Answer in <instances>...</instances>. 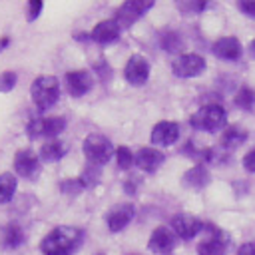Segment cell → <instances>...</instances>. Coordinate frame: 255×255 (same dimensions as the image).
<instances>
[{
	"label": "cell",
	"instance_id": "1",
	"mask_svg": "<svg viewBox=\"0 0 255 255\" xmlns=\"http://www.w3.org/2000/svg\"><path fill=\"white\" fill-rule=\"evenodd\" d=\"M84 233L78 227L62 225L52 229L40 243V249L44 255H72L80 243H82Z\"/></svg>",
	"mask_w": 255,
	"mask_h": 255
},
{
	"label": "cell",
	"instance_id": "2",
	"mask_svg": "<svg viewBox=\"0 0 255 255\" xmlns=\"http://www.w3.org/2000/svg\"><path fill=\"white\" fill-rule=\"evenodd\" d=\"M32 100L40 110L52 108L60 98V84L54 76H38L30 88Z\"/></svg>",
	"mask_w": 255,
	"mask_h": 255
},
{
	"label": "cell",
	"instance_id": "3",
	"mask_svg": "<svg viewBox=\"0 0 255 255\" xmlns=\"http://www.w3.org/2000/svg\"><path fill=\"white\" fill-rule=\"evenodd\" d=\"M84 155L92 165H104L106 161H110L112 153H114V145L108 137L100 135V133H92L84 139Z\"/></svg>",
	"mask_w": 255,
	"mask_h": 255
},
{
	"label": "cell",
	"instance_id": "4",
	"mask_svg": "<svg viewBox=\"0 0 255 255\" xmlns=\"http://www.w3.org/2000/svg\"><path fill=\"white\" fill-rule=\"evenodd\" d=\"M191 126L201 131H215L225 126V110L219 104H209L191 116Z\"/></svg>",
	"mask_w": 255,
	"mask_h": 255
},
{
	"label": "cell",
	"instance_id": "5",
	"mask_svg": "<svg viewBox=\"0 0 255 255\" xmlns=\"http://www.w3.org/2000/svg\"><path fill=\"white\" fill-rule=\"evenodd\" d=\"M66 128V120L62 116H50V118H34L28 124V135L30 137H54L60 135Z\"/></svg>",
	"mask_w": 255,
	"mask_h": 255
},
{
	"label": "cell",
	"instance_id": "6",
	"mask_svg": "<svg viewBox=\"0 0 255 255\" xmlns=\"http://www.w3.org/2000/svg\"><path fill=\"white\" fill-rule=\"evenodd\" d=\"M171 70L177 78H195L205 72V60L199 54H181L173 60Z\"/></svg>",
	"mask_w": 255,
	"mask_h": 255
},
{
	"label": "cell",
	"instance_id": "7",
	"mask_svg": "<svg viewBox=\"0 0 255 255\" xmlns=\"http://www.w3.org/2000/svg\"><path fill=\"white\" fill-rule=\"evenodd\" d=\"M151 8H153L151 0H128L118 8V24L131 26L139 16H143Z\"/></svg>",
	"mask_w": 255,
	"mask_h": 255
},
{
	"label": "cell",
	"instance_id": "8",
	"mask_svg": "<svg viewBox=\"0 0 255 255\" xmlns=\"http://www.w3.org/2000/svg\"><path fill=\"white\" fill-rule=\"evenodd\" d=\"M14 169L20 177L36 179L40 175V157L32 149H20L14 155Z\"/></svg>",
	"mask_w": 255,
	"mask_h": 255
},
{
	"label": "cell",
	"instance_id": "9",
	"mask_svg": "<svg viewBox=\"0 0 255 255\" xmlns=\"http://www.w3.org/2000/svg\"><path fill=\"white\" fill-rule=\"evenodd\" d=\"M124 76L131 86H143L149 78V64L141 56H131L124 68Z\"/></svg>",
	"mask_w": 255,
	"mask_h": 255
},
{
	"label": "cell",
	"instance_id": "10",
	"mask_svg": "<svg viewBox=\"0 0 255 255\" xmlns=\"http://www.w3.org/2000/svg\"><path fill=\"white\" fill-rule=\"evenodd\" d=\"M203 229L201 221L193 215H185V213H179L171 219V231L181 237V239H193L199 231Z\"/></svg>",
	"mask_w": 255,
	"mask_h": 255
},
{
	"label": "cell",
	"instance_id": "11",
	"mask_svg": "<svg viewBox=\"0 0 255 255\" xmlns=\"http://www.w3.org/2000/svg\"><path fill=\"white\" fill-rule=\"evenodd\" d=\"M133 215H135V207H133L131 203H120V205H114V207L110 209L108 217H106L110 231H114V233H116V231H122V229L133 219Z\"/></svg>",
	"mask_w": 255,
	"mask_h": 255
},
{
	"label": "cell",
	"instance_id": "12",
	"mask_svg": "<svg viewBox=\"0 0 255 255\" xmlns=\"http://www.w3.org/2000/svg\"><path fill=\"white\" fill-rule=\"evenodd\" d=\"M179 137V126L175 122H157L151 129V143L153 145H171Z\"/></svg>",
	"mask_w": 255,
	"mask_h": 255
},
{
	"label": "cell",
	"instance_id": "13",
	"mask_svg": "<svg viewBox=\"0 0 255 255\" xmlns=\"http://www.w3.org/2000/svg\"><path fill=\"white\" fill-rule=\"evenodd\" d=\"M66 86L70 96L74 98H82L84 94L90 92L92 88V76L86 70H76V72H68L66 74Z\"/></svg>",
	"mask_w": 255,
	"mask_h": 255
},
{
	"label": "cell",
	"instance_id": "14",
	"mask_svg": "<svg viewBox=\"0 0 255 255\" xmlns=\"http://www.w3.org/2000/svg\"><path fill=\"white\" fill-rule=\"evenodd\" d=\"M147 245H149V249L155 251V253H169V251L175 247V233H173L169 227H163V225H161V227H157V229L151 233Z\"/></svg>",
	"mask_w": 255,
	"mask_h": 255
},
{
	"label": "cell",
	"instance_id": "15",
	"mask_svg": "<svg viewBox=\"0 0 255 255\" xmlns=\"http://www.w3.org/2000/svg\"><path fill=\"white\" fill-rule=\"evenodd\" d=\"M163 153L159 151V149H155V147H141L137 153H135V165L139 167V169H143V171H147V173H151V171H155L161 163H163Z\"/></svg>",
	"mask_w": 255,
	"mask_h": 255
},
{
	"label": "cell",
	"instance_id": "16",
	"mask_svg": "<svg viewBox=\"0 0 255 255\" xmlns=\"http://www.w3.org/2000/svg\"><path fill=\"white\" fill-rule=\"evenodd\" d=\"M199 255H225L227 253V241L223 239L221 231L217 227H211V237L201 241L197 245Z\"/></svg>",
	"mask_w": 255,
	"mask_h": 255
},
{
	"label": "cell",
	"instance_id": "17",
	"mask_svg": "<svg viewBox=\"0 0 255 255\" xmlns=\"http://www.w3.org/2000/svg\"><path fill=\"white\" fill-rule=\"evenodd\" d=\"M120 30H122V26L118 24V20H102L100 24L94 26L92 38L98 44H110L120 36Z\"/></svg>",
	"mask_w": 255,
	"mask_h": 255
},
{
	"label": "cell",
	"instance_id": "18",
	"mask_svg": "<svg viewBox=\"0 0 255 255\" xmlns=\"http://www.w3.org/2000/svg\"><path fill=\"white\" fill-rule=\"evenodd\" d=\"M213 54L223 60H237L241 56V44L233 36H223L213 44Z\"/></svg>",
	"mask_w": 255,
	"mask_h": 255
},
{
	"label": "cell",
	"instance_id": "19",
	"mask_svg": "<svg viewBox=\"0 0 255 255\" xmlns=\"http://www.w3.org/2000/svg\"><path fill=\"white\" fill-rule=\"evenodd\" d=\"M0 241H2V247L6 249H16L24 243V231L18 223H6L2 227V235H0Z\"/></svg>",
	"mask_w": 255,
	"mask_h": 255
},
{
	"label": "cell",
	"instance_id": "20",
	"mask_svg": "<svg viewBox=\"0 0 255 255\" xmlns=\"http://www.w3.org/2000/svg\"><path fill=\"white\" fill-rule=\"evenodd\" d=\"M245 139H247V131H245L243 128H239V126H229V128L223 131V135H221V145H223L225 149H235V147H239Z\"/></svg>",
	"mask_w": 255,
	"mask_h": 255
},
{
	"label": "cell",
	"instance_id": "21",
	"mask_svg": "<svg viewBox=\"0 0 255 255\" xmlns=\"http://www.w3.org/2000/svg\"><path fill=\"white\" fill-rule=\"evenodd\" d=\"M181 179H183L185 185L199 189V187H203V185L209 183V171L205 169V165H195V167H191L189 171H185Z\"/></svg>",
	"mask_w": 255,
	"mask_h": 255
},
{
	"label": "cell",
	"instance_id": "22",
	"mask_svg": "<svg viewBox=\"0 0 255 255\" xmlns=\"http://www.w3.org/2000/svg\"><path fill=\"white\" fill-rule=\"evenodd\" d=\"M16 185H18V181L12 173H8V171L0 173V203H8L14 197Z\"/></svg>",
	"mask_w": 255,
	"mask_h": 255
},
{
	"label": "cell",
	"instance_id": "23",
	"mask_svg": "<svg viewBox=\"0 0 255 255\" xmlns=\"http://www.w3.org/2000/svg\"><path fill=\"white\" fill-rule=\"evenodd\" d=\"M64 153H66V147H64V143L58 141V139L46 141V143L40 147V157H42L44 161H56V159H60Z\"/></svg>",
	"mask_w": 255,
	"mask_h": 255
},
{
	"label": "cell",
	"instance_id": "24",
	"mask_svg": "<svg viewBox=\"0 0 255 255\" xmlns=\"http://www.w3.org/2000/svg\"><path fill=\"white\" fill-rule=\"evenodd\" d=\"M235 104H237L239 108H243V110L253 108V106H255V92L249 90V88H241V90L237 92V96H235Z\"/></svg>",
	"mask_w": 255,
	"mask_h": 255
},
{
	"label": "cell",
	"instance_id": "25",
	"mask_svg": "<svg viewBox=\"0 0 255 255\" xmlns=\"http://www.w3.org/2000/svg\"><path fill=\"white\" fill-rule=\"evenodd\" d=\"M116 159H118V165H120L122 169H128V167H131V163L135 161V155L131 153V149H129L128 145H120L118 151H116Z\"/></svg>",
	"mask_w": 255,
	"mask_h": 255
},
{
	"label": "cell",
	"instance_id": "26",
	"mask_svg": "<svg viewBox=\"0 0 255 255\" xmlns=\"http://www.w3.org/2000/svg\"><path fill=\"white\" fill-rule=\"evenodd\" d=\"M161 46H163V50H167V52H179V50H181V38H179V34H175V32H165V34L161 36Z\"/></svg>",
	"mask_w": 255,
	"mask_h": 255
},
{
	"label": "cell",
	"instance_id": "27",
	"mask_svg": "<svg viewBox=\"0 0 255 255\" xmlns=\"http://www.w3.org/2000/svg\"><path fill=\"white\" fill-rule=\"evenodd\" d=\"M16 86V74L14 72H2L0 74V92H10Z\"/></svg>",
	"mask_w": 255,
	"mask_h": 255
},
{
	"label": "cell",
	"instance_id": "28",
	"mask_svg": "<svg viewBox=\"0 0 255 255\" xmlns=\"http://www.w3.org/2000/svg\"><path fill=\"white\" fill-rule=\"evenodd\" d=\"M98 177H100V171L98 169H86L84 173H82V177H80V181H82V185L84 187H90V185H94V183H98Z\"/></svg>",
	"mask_w": 255,
	"mask_h": 255
},
{
	"label": "cell",
	"instance_id": "29",
	"mask_svg": "<svg viewBox=\"0 0 255 255\" xmlns=\"http://www.w3.org/2000/svg\"><path fill=\"white\" fill-rule=\"evenodd\" d=\"M84 189V185H82V181L80 179H66L64 183H62V191H66V193H78V191H82Z\"/></svg>",
	"mask_w": 255,
	"mask_h": 255
},
{
	"label": "cell",
	"instance_id": "30",
	"mask_svg": "<svg viewBox=\"0 0 255 255\" xmlns=\"http://www.w3.org/2000/svg\"><path fill=\"white\" fill-rule=\"evenodd\" d=\"M42 6H44V2H42V0H32V2H28V18H30V22H32V20H36V18L40 16Z\"/></svg>",
	"mask_w": 255,
	"mask_h": 255
},
{
	"label": "cell",
	"instance_id": "31",
	"mask_svg": "<svg viewBox=\"0 0 255 255\" xmlns=\"http://www.w3.org/2000/svg\"><path fill=\"white\" fill-rule=\"evenodd\" d=\"M243 167H245L247 171L255 173V147L245 153V157H243Z\"/></svg>",
	"mask_w": 255,
	"mask_h": 255
},
{
	"label": "cell",
	"instance_id": "32",
	"mask_svg": "<svg viewBox=\"0 0 255 255\" xmlns=\"http://www.w3.org/2000/svg\"><path fill=\"white\" fill-rule=\"evenodd\" d=\"M239 10L251 18H255V0H247V2H239Z\"/></svg>",
	"mask_w": 255,
	"mask_h": 255
},
{
	"label": "cell",
	"instance_id": "33",
	"mask_svg": "<svg viewBox=\"0 0 255 255\" xmlns=\"http://www.w3.org/2000/svg\"><path fill=\"white\" fill-rule=\"evenodd\" d=\"M207 2H181V10H203Z\"/></svg>",
	"mask_w": 255,
	"mask_h": 255
},
{
	"label": "cell",
	"instance_id": "34",
	"mask_svg": "<svg viewBox=\"0 0 255 255\" xmlns=\"http://www.w3.org/2000/svg\"><path fill=\"white\" fill-rule=\"evenodd\" d=\"M237 255H255V243H243L239 247Z\"/></svg>",
	"mask_w": 255,
	"mask_h": 255
},
{
	"label": "cell",
	"instance_id": "35",
	"mask_svg": "<svg viewBox=\"0 0 255 255\" xmlns=\"http://www.w3.org/2000/svg\"><path fill=\"white\" fill-rule=\"evenodd\" d=\"M249 52H251V56L255 58V40H253V42L249 44Z\"/></svg>",
	"mask_w": 255,
	"mask_h": 255
},
{
	"label": "cell",
	"instance_id": "36",
	"mask_svg": "<svg viewBox=\"0 0 255 255\" xmlns=\"http://www.w3.org/2000/svg\"><path fill=\"white\" fill-rule=\"evenodd\" d=\"M6 44H8V38H2V40H0V50H2Z\"/></svg>",
	"mask_w": 255,
	"mask_h": 255
}]
</instances>
